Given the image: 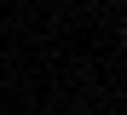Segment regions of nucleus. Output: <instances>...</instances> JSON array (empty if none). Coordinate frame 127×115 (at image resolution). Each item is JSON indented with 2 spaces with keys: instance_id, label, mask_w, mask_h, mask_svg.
I'll return each instance as SVG.
<instances>
[]
</instances>
